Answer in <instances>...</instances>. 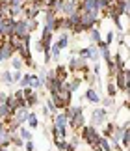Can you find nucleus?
I'll list each match as a JSON object with an SVG mask.
<instances>
[{"mask_svg": "<svg viewBox=\"0 0 130 151\" xmlns=\"http://www.w3.org/2000/svg\"><path fill=\"white\" fill-rule=\"evenodd\" d=\"M78 9H80V4L76 2V0H65V2H63V6H61V11H60V15H61V17H69V15L76 13Z\"/></svg>", "mask_w": 130, "mask_h": 151, "instance_id": "obj_5", "label": "nucleus"}, {"mask_svg": "<svg viewBox=\"0 0 130 151\" xmlns=\"http://www.w3.org/2000/svg\"><path fill=\"white\" fill-rule=\"evenodd\" d=\"M76 2H78V4H80V2H82V0H76Z\"/></svg>", "mask_w": 130, "mask_h": 151, "instance_id": "obj_41", "label": "nucleus"}, {"mask_svg": "<svg viewBox=\"0 0 130 151\" xmlns=\"http://www.w3.org/2000/svg\"><path fill=\"white\" fill-rule=\"evenodd\" d=\"M19 86L21 88H30L32 86V75H22L21 80H19Z\"/></svg>", "mask_w": 130, "mask_h": 151, "instance_id": "obj_19", "label": "nucleus"}, {"mask_svg": "<svg viewBox=\"0 0 130 151\" xmlns=\"http://www.w3.org/2000/svg\"><path fill=\"white\" fill-rule=\"evenodd\" d=\"M19 136H21V138H22V140H24V142H32V138H34L32 131L24 129V127H19Z\"/></svg>", "mask_w": 130, "mask_h": 151, "instance_id": "obj_15", "label": "nucleus"}, {"mask_svg": "<svg viewBox=\"0 0 130 151\" xmlns=\"http://www.w3.org/2000/svg\"><path fill=\"white\" fill-rule=\"evenodd\" d=\"M24 22H26V28H28V32H34V30H37V26H39V22H37V19H24Z\"/></svg>", "mask_w": 130, "mask_h": 151, "instance_id": "obj_21", "label": "nucleus"}, {"mask_svg": "<svg viewBox=\"0 0 130 151\" xmlns=\"http://www.w3.org/2000/svg\"><path fill=\"white\" fill-rule=\"evenodd\" d=\"M35 50H39V52H43V45H41V41L35 43Z\"/></svg>", "mask_w": 130, "mask_h": 151, "instance_id": "obj_37", "label": "nucleus"}, {"mask_svg": "<svg viewBox=\"0 0 130 151\" xmlns=\"http://www.w3.org/2000/svg\"><path fill=\"white\" fill-rule=\"evenodd\" d=\"M69 144H71V146H73V147H76V146H78V144H80V136L73 134V136H71V140H69Z\"/></svg>", "mask_w": 130, "mask_h": 151, "instance_id": "obj_32", "label": "nucleus"}, {"mask_svg": "<svg viewBox=\"0 0 130 151\" xmlns=\"http://www.w3.org/2000/svg\"><path fill=\"white\" fill-rule=\"evenodd\" d=\"M121 142H123V146H125V149H128V144H130V134H128V129H126L125 132H123Z\"/></svg>", "mask_w": 130, "mask_h": 151, "instance_id": "obj_29", "label": "nucleus"}, {"mask_svg": "<svg viewBox=\"0 0 130 151\" xmlns=\"http://www.w3.org/2000/svg\"><path fill=\"white\" fill-rule=\"evenodd\" d=\"M106 110L104 108H95L93 110V114H91V121H93V127H97V125H102L106 123Z\"/></svg>", "mask_w": 130, "mask_h": 151, "instance_id": "obj_7", "label": "nucleus"}, {"mask_svg": "<svg viewBox=\"0 0 130 151\" xmlns=\"http://www.w3.org/2000/svg\"><path fill=\"white\" fill-rule=\"evenodd\" d=\"M11 118H13L17 123H26V118H28V108L26 106H21V108H17L15 112H13V116H11Z\"/></svg>", "mask_w": 130, "mask_h": 151, "instance_id": "obj_9", "label": "nucleus"}, {"mask_svg": "<svg viewBox=\"0 0 130 151\" xmlns=\"http://www.w3.org/2000/svg\"><path fill=\"white\" fill-rule=\"evenodd\" d=\"M0 2H9V0H0Z\"/></svg>", "mask_w": 130, "mask_h": 151, "instance_id": "obj_40", "label": "nucleus"}, {"mask_svg": "<svg viewBox=\"0 0 130 151\" xmlns=\"http://www.w3.org/2000/svg\"><path fill=\"white\" fill-rule=\"evenodd\" d=\"M93 71H95V73H99V71H100V63H95V67H93Z\"/></svg>", "mask_w": 130, "mask_h": 151, "instance_id": "obj_38", "label": "nucleus"}, {"mask_svg": "<svg viewBox=\"0 0 130 151\" xmlns=\"http://www.w3.org/2000/svg\"><path fill=\"white\" fill-rule=\"evenodd\" d=\"M84 123H86V116H84V112H78L76 116H73V118L69 119V125L73 127V131H80L82 127H84Z\"/></svg>", "mask_w": 130, "mask_h": 151, "instance_id": "obj_8", "label": "nucleus"}, {"mask_svg": "<svg viewBox=\"0 0 130 151\" xmlns=\"http://www.w3.org/2000/svg\"><path fill=\"white\" fill-rule=\"evenodd\" d=\"M11 144H13L15 147H21V146H24V140H22L17 132H13V134H11Z\"/></svg>", "mask_w": 130, "mask_h": 151, "instance_id": "obj_25", "label": "nucleus"}, {"mask_svg": "<svg viewBox=\"0 0 130 151\" xmlns=\"http://www.w3.org/2000/svg\"><path fill=\"white\" fill-rule=\"evenodd\" d=\"M78 112H84V110H82V106H67V108H65V112H63V114L67 116V119H71L73 116H76Z\"/></svg>", "mask_w": 130, "mask_h": 151, "instance_id": "obj_14", "label": "nucleus"}, {"mask_svg": "<svg viewBox=\"0 0 130 151\" xmlns=\"http://www.w3.org/2000/svg\"><path fill=\"white\" fill-rule=\"evenodd\" d=\"M80 131H82V136H80L82 140L87 142L91 147H95V146H97V142H99V138H100V134L97 132L95 127H93V125H84Z\"/></svg>", "mask_w": 130, "mask_h": 151, "instance_id": "obj_1", "label": "nucleus"}, {"mask_svg": "<svg viewBox=\"0 0 130 151\" xmlns=\"http://www.w3.org/2000/svg\"><path fill=\"white\" fill-rule=\"evenodd\" d=\"M89 37H91L93 43H99L100 39H102V36H100V32L97 30V28H91V30H89Z\"/></svg>", "mask_w": 130, "mask_h": 151, "instance_id": "obj_24", "label": "nucleus"}, {"mask_svg": "<svg viewBox=\"0 0 130 151\" xmlns=\"http://www.w3.org/2000/svg\"><path fill=\"white\" fill-rule=\"evenodd\" d=\"M54 45H56V47L60 49V50H61V49H65V47L69 45V34H61V37L58 39V41H56Z\"/></svg>", "mask_w": 130, "mask_h": 151, "instance_id": "obj_17", "label": "nucleus"}, {"mask_svg": "<svg viewBox=\"0 0 130 151\" xmlns=\"http://www.w3.org/2000/svg\"><path fill=\"white\" fill-rule=\"evenodd\" d=\"M114 39H115V36H114V32H108V34H106V45H108V47H110V45L111 43H114Z\"/></svg>", "mask_w": 130, "mask_h": 151, "instance_id": "obj_31", "label": "nucleus"}, {"mask_svg": "<svg viewBox=\"0 0 130 151\" xmlns=\"http://www.w3.org/2000/svg\"><path fill=\"white\" fill-rule=\"evenodd\" d=\"M80 82H82L80 78H74V80H71V82H67V88H69V91H71V93H73V91H76V90H78Z\"/></svg>", "mask_w": 130, "mask_h": 151, "instance_id": "obj_26", "label": "nucleus"}, {"mask_svg": "<svg viewBox=\"0 0 130 151\" xmlns=\"http://www.w3.org/2000/svg\"><path fill=\"white\" fill-rule=\"evenodd\" d=\"M114 104V97H106V99H102V106H111Z\"/></svg>", "mask_w": 130, "mask_h": 151, "instance_id": "obj_34", "label": "nucleus"}, {"mask_svg": "<svg viewBox=\"0 0 130 151\" xmlns=\"http://www.w3.org/2000/svg\"><path fill=\"white\" fill-rule=\"evenodd\" d=\"M54 146L60 149V151H65V147H67V142H65V140H60V138H54Z\"/></svg>", "mask_w": 130, "mask_h": 151, "instance_id": "obj_28", "label": "nucleus"}, {"mask_svg": "<svg viewBox=\"0 0 130 151\" xmlns=\"http://www.w3.org/2000/svg\"><path fill=\"white\" fill-rule=\"evenodd\" d=\"M21 77H22V75H21V71H13V73H11V78H13V82H19V80H21Z\"/></svg>", "mask_w": 130, "mask_h": 151, "instance_id": "obj_33", "label": "nucleus"}, {"mask_svg": "<svg viewBox=\"0 0 130 151\" xmlns=\"http://www.w3.org/2000/svg\"><path fill=\"white\" fill-rule=\"evenodd\" d=\"M17 54L15 52V49L9 45V41H8V37L2 41V45H0V62H6V60H11Z\"/></svg>", "mask_w": 130, "mask_h": 151, "instance_id": "obj_3", "label": "nucleus"}, {"mask_svg": "<svg viewBox=\"0 0 130 151\" xmlns=\"http://www.w3.org/2000/svg\"><path fill=\"white\" fill-rule=\"evenodd\" d=\"M11 116H13V112L9 110V106L8 104H2V106H0V119L6 121V119H9Z\"/></svg>", "mask_w": 130, "mask_h": 151, "instance_id": "obj_13", "label": "nucleus"}, {"mask_svg": "<svg viewBox=\"0 0 130 151\" xmlns=\"http://www.w3.org/2000/svg\"><path fill=\"white\" fill-rule=\"evenodd\" d=\"M115 88L121 90V91H128L130 88V71L128 69H121L119 73L115 75Z\"/></svg>", "mask_w": 130, "mask_h": 151, "instance_id": "obj_2", "label": "nucleus"}, {"mask_svg": "<svg viewBox=\"0 0 130 151\" xmlns=\"http://www.w3.org/2000/svg\"><path fill=\"white\" fill-rule=\"evenodd\" d=\"M43 84H45V82L37 77V75H32V86H30L32 90H39V88H43Z\"/></svg>", "mask_w": 130, "mask_h": 151, "instance_id": "obj_22", "label": "nucleus"}, {"mask_svg": "<svg viewBox=\"0 0 130 151\" xmlns=\"http://www.w3.org/2000/svg\"><path fill=\"white\" fill-rule=\"evenodd\" d=\"M24 147H26V151H34V149H35L34 142H24Z\"/></svg>", "mask_w": 130, "mask_h": 151, "instance_id": "obj_36", "label": "nucleus"}, {"mask_svg": "<svg viewBox=\"0 0 130 151\" xmlns=\"http://www.w3.org/2000/svg\"><path fill=\"white\" fill-rule=\"evenodd\" d=\"M13 36H17V37H22V39L30 37V32H28V28H26V22H24V19H19V21H15V24H13Z\"/></svg>", "mask_w": 130, "mask_h": 151, "instance_id": "obj_6", "label": "nucleus"}, {"mask_svg": "<svg viewBox=\"0 0 130 151\" xmlns=\"http://www.w3.org/2000/svg\"><path fill=\"white\" fill-rule=\"evenodd\" d=\"M84 97H86V99L89 101V103H93V104H97V103L100 101V97L97 95V91L93 90V88H87V90H86V95H84Z\"/></svg>", "mask_w": 130, "mask_h": 151, "instance_id": "obj_11", "label": "nucleus"}, {"mask_svg": "<svg viewBox=\"0 0 130 151\" xmlns=\"http://www.w3.org/2000/svg\"><path fill=\"white\" fill-rule=\"evenodd\" d=\"M11 65H13V71H21L22 65H24V62H22L21 56H15V58H11Z\"/></svg>", "mask_w": 130, "mask_h": 151, "instance_id": "obj_18", "label": "nucleus"}, {"mask_svg": "<svg viewBox=\"0 0 130 151\" xmlns=\"http://www.w3.org/2000/svg\"><path fill=\"white\" fill-rule=\"evenodd\" d=\"M26 123L30 125V129H35V127H39V119L37 116H35L34 112H28V118H26Z\"/></svg>", "mask_w": 130, "mask_h": 151, "instance_id": "obj_16", "label": "nucleus"}, {"mask_svg": "<svg viewBox=\"0 0 130 151\" xmlns=\"http://www.w3.org/2000/svg\"><path fill=\"white\" fill-rule=\"evenodd\" d=\"M0 80H2L4 84L11 86V84H13V78H11V71H2V73H0Z\"/></svg>", "mask_w": 130, "mask_h": 151, "instance_id": "obj_20", "label": "nucleus"}, {"mask_svg": "<svg viewBox=\"0 0 130 151\" xmlns=\"http://www.w3.org/2000/svg\"><path fill=\"white\" fill-rule=\"evenodd\" d=\"M121 71V67L117 65V63L114 62V60H110L108 62V75H110V78H115V75Z\"/></svg>", "mask_w": 130, "mask_h": 151, "instance_id": "obj_12", "label": "nucleus"}, {"mask_svg": "<svg viewBox=\"0 0 130 151\" xmlns=\"http://www.w3.org/2000/svg\"><path fill=\"white\" fill-rule=\"evenodd\" d=\"M6 101H8V93L0 91V106H2V104H6Z\"/></svg>", "mask_w": 130, "mask_h": 151, "instance_id": "obj_35", "label": "nucleus"}, {"mask_svg": "<svg viewBox=\"0 0 130 151\" xmlns=\"http://www.w3.org/2000/svg\"><path fill=\"white\" fill-rule=\"evenodd\" d=\"M99 146H100V149H102V151H111V146H110L108 138H104V136L99 138Z\"/></svg>", "mask_w": 130, "mask_h": 151, "instance_id": "obj_23", "label": "nucleus"}, {"mask_svg": "<svg viewBox=\"0 0 130 151\" xmlns=\"http://www.w3.org/2000/svg\"><path fill=\"white\" fill-rule=\"evenodd\" d=\"M67 125H69V119H67V116L63 112L61 114H54V127L56 129H67Z\"/></svg>", "mask_w": 130, "mask_h": 151, "instance_id": "obj_10", "label": "nucleus"}, {"mask_svg": "<svg viewBox=\"0 0 130 151\" xmlns=\"http://www.w3.org/2000/svg\"><path fill=\"white\" fill-rule=\"evenodd\" d=\"M89 60H99V49L95 47V45H91V47H89Z\"/></svg>", "mask_w": 130, "mask_h": 151, "instance_id": "obj_27", "label": "nucleus"}, {"mask_svg": "<svg viewBox=\"0 0 130 151\" xmlns=\"http://www.w3.org/2000/svg\"><path fill=\"white\" fill-rule=\"evenodd\" d=\"M50 2H52V0H43V4H45V8H49V6H50Z\"/></svg>", "mask_w": 130, "mask_h": 151, "instance_id": "obj_39", "label": "nucleus"}, {"mask_svg": "<svg viewBox=\"0 0 130 151\" xmlns=\"http://www.w3.org/2000/svg\"><path fill=\"white\" fill-rule=\"evenodd\" d=\"M108 95H110V97H115V95H117V88H115L114 82L108 84Z\"/></svg>", "mask_w": 130, "mask_h": 151, "instance_id": "obj_30", "label": "nucleus"}, {"mask_svg": "<svg viewBox=\"0 0 130 151\" xmlns=\"http://www.w3.org/2000/svg\"><path fill=\"white\" fill-rule=\"evenodd\" d=\"M17 19H11V17H6V19L0 22V37H9L13 36V24Z\"/></svg>", "mask_w": 130, "mask_h": 151, "instance_id": "obj_4", "label": "nucleus"}]
</instances>
